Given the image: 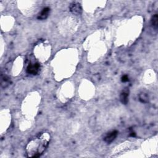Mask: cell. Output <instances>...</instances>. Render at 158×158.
<instances>
[{
    "mask_svg": "<svg viewBox=\"0 0 158 158\" xmlns=\"http://www.w3.org/2000/svg\"><path fill=\"white\" fill-rule=\"evenodd\" d=\"M50 13V8L49 7H46L43 8L42 10V11L38 14L37 19L38 20H45L49 16Z\"/></svg>",
    "mask_w": 158,
    "mask_h": 158,
    "instance_id": "5b68a950",
    "label": "cell"
},
{
    "mask_svg": "<svg viewBox=\"0 0 158 158\" xmlns=\"http://www.w3.org/2000/svg\"><path fill=\"white\" fill-rule=\"evenodd\" d=\"M118 134V132L117 130H112V131L108 133L105 136L103 140L106 143L110 144L115 140V138H117Z\"/></svg>",
    "mask_w": 158,
    "mask_h": 158,
    "instance_id": "7a4b0ae2",
    "label": "cell"
},
{
    "mask_svg": "<svg viewBox=\"0 0 158 158\" xmlns=\"http://www.w3.org/2000/svg\"><path fill=\"white\" fill-rule=\"evenodd\" d=\"M40 70V65L38 63L30 64L27 67V73L30 75H36Z\"/></svg>",
    "mask_w": 158,
    "mask_h": 158,
    "instance_id": "3957f363",
    "label": "cell"
},
{
    "mask_svg": "<svg viewBox=\"0 0 158 158\" xmlns=\"http://www.w3.org/2000/svg\"><path fill=\"white\" fill-rule=\"evenodd\" d=\"M151 26L154 29H157V27H158V16H157V14L153 15V16L152 17L151 20Z\"/></svg>",
    "mask_w": 158,
    "mask_h": 158,
    "instance_id": "52a82bcc",
    "label": "cell"
},
{
    "mask_svg": "<svg viewBox=\"0 0 158 158\" xmlns=\"http://www.w3.org/2000/svg\"><path fill=\"white\" fill-rule=\"evenodd\" d=\"M121 80H122V82H128L129 80L128 75H123L122 77V78H121Z\"/></svg>",
    "mask_w": 158,
    "mask_h": 158,
    "instance_id": "9c48e42d",
    "label": "cell"
},
{
    "mask_svg": "<svg viewBox=\"0 0 158 158\" xmlns=\"http://www.w3.org/2000/svg\"><path fill=\"white\" fill-rule=\"evenodd\" d=\"M129 91L127 89L123 90L120 94V100L124 105H127L129 102Z\"/></svg>",
    "mask_w": 158,
    "mask_h": 158,
    "instance_id": "8992f818",
    "label": "cell"
},
{
    "mask_svg": "<svg viewBox=\"0 0 158 158\" xmlns=\"http://www.w3.org/2000/svg\"><path fill=\"white\" fill-rule=\"evenodd\" d=\"M140 100L142 103H146L148 101V97L146 93H142L140 94Z\"/></svg>",
    "mask_w": 158,
    "mask_h": 158,
    "instance_id": "ba28073f",
    "label": "cell"
},
{
    "mask_svg": "<svg viewBox=\"0 0 158 158\" xmlns=\"http://www.w3.org/2000/svg\"><path fill=\"white\" fill-rule=\"evenodd\" d=\"M69 8L70 12L75 15H81L82 12V6L80 3L77 2L72 3L70 5Z\"/></svg>",
    "mask_w": 158,
    "mask_h": 158,
    "instance_id": "277c9868",
    "label": "cell"
},
{
    "mask_svg": "<svg viewBox=\"0 0 158 158\" xmlns=\"http://www.w3.org/2000/svg\"><path fill=\"white\" fill-rule=\"evenodd\" d=\"M51 138L49 132H43L31 138L26 148L27 156L30 158L40 157L46 150L51 141Z\"/></svg>",
    "mask_w": 158,
    "mask_h": 158,
    "instance_id": "6da1fadb",
    "label": "cell"
}]
</instances>
